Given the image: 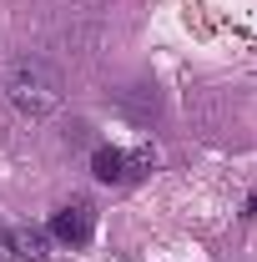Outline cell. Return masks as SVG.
<instances>
[{"mask_svg":"<svg viewBox=\"0 0 257 262\" xmlns=\"http://www.w3.org/2000/svg\"><path fill=\"white\" fill-rule=\"evenodd\" d=\"M5 91H10V101L26 111V116H51L56 106H61V91H56V81L40 71V66L20 61L5 71Z\"/></svg>","mask_w":257,"mask_h":262,"instance_id":"cell-1","label":"cell"},{"mask_svg":"<svg viewBox=\"0 0 257 262\" xmlns=\"http://www.w3.org/2000/svg\"><path fill=\"white\" fill-rule=\"evenodd\" d=\"M152 166H157V151H152V146H141V151H131V157H126V182H131V177H146Z\"/></svg>","mask_w":257,"mask_h":262,"instance_id":"cell-5","label":"cell"},{"mask_svg":"<svg viewBox=\"0 0 257 262\" xmlns=\"http://www.w3.org/2000/svg\"><path fill=\"white\" fill-rule=\"evenodd\" d=\"M91 171H96V182H126V151H116V146H96Z\"/></svg>","mask_w":257,"mask_h":262,"instance_id":"cell-4","label":"cell"},{"mask_svg":"<svg viewBox=\"0 0 257 262\" xmlns=\"http://www.w3.org/2000/svg\"><path fill=\"white\" fill-rule=\"evenodd\" d=\"M5 247L15 262H46L51 257V237L35 227H5Z\"/></svg>","mask_w":257,"mask_h":262,"instance_id":"cell-3","label":"cell"},{"mask_svg":"<svg viewBox=\"0 0 257 262\" xmlns=\"http://www.w3.org/2000/svg\"><path fill=\"white\" fill-rule=\"evenodd\" d=\"M91 232H96V207H91L86 196H76L71 207H61V212L51 217V237L66 242V247H86Z\"/></svg>","mask_w":257,"mask_h":262,"instance_id":"cell-2","label":"cell"}]
</instances>
